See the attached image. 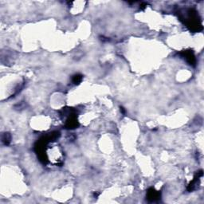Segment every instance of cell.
Segmentation results:
<instances>
[{"mask_svg": "<svg viewBox=\"0 0 204 204\" xmlns=\"http://www.w3.org/2000/svg\"><path fill=\"white\" fill-rule=\"evenodd\" d=\"M186 16L180 17L181 20L184 19V23L188 26L191 30L193 31H199L202 30V26L199 17V15L194 9H188L186 11Z\"/></svg>", "mask_w": 204, "mask_h": 204, "instance_id": "cell-1", "label": "cell"}, {"mask_svg": "<svg viewBox=\"0 0 204 204\" xmlns=\"http://www.w3.org/2000/svg\"><path fill=\"white\" fill-rule=\"evenodd\" d=\"M180 55L185 58V60L187 61V62L192 66H196V59L195 57V54L191 50H184V51L181 52Z\"/></svg>", "mask_w": 204, "mask_h": 204, "instance_id": "cell-2", "label": "cell"}, {"mask_svg": "<svg viewBox=\"0 0 204 204\" xmlns=\"http://www.w3.org/2000/svg\"><path fill=\"white\" fill-rule=\"evenodd\" d=\"M79 124H78L77 118H76L75 114H73V112L69 113V116L68 117L66 120V123H65V128L67 129H73L78 128Z\"/></svg>", "mask_w": 204, "mask_h": 204, "instance_id": "cell-3", "label": "cell"}, {"mask_svg": "<svg viewBox=\"0 0 204 204\" xmlns=\"http://www.w3.org/2000/svg\"><path fill=\"white\" fill-rule=\"evenodd\" d=\"M147 199L150 202H155L160 199V193L158 191H156L154 188H150L147 193Z\"/></svg>", "mask_w": 204, "mask_h": 204, "instance_id": "cell-4", "label": "cell"}, {"mask_svg": "<svg viewBox=\"0 0 204 204\" xmlns=\"http://www.w3.org/2000/svg\"><path fill=\"white\" fill-rule=\"evenodd\" d=\"M82 79H83V76L81 75V74H75L72 78V82H73V84L78 85L82 82Z\"/></svg>", "mask_w": 204, "mask_h": 204, "instance_id": "cell-5", "label": "cell"}, {"mask_svg": "<svg viewBox=\"0 0 204 204\" xmlns=\"http://www.w3.org/2000/svg\"><path fill=\"white\" fill-rule=\"evenodd\" d=\"M11 135H10V134L9 133H5L4 135H3V136H2V142L4 143L5 145H8L9 144H10V142H11Z\"/></svg>", "mask_w": 204, "mask_h": 204, "instance_id": "cell-6", "label": "cell"}, {"mask_svg": "<svg viewBox=\"0 0 204 204\" xmlns=\"http://www.w3.org/2000/svg\"><path fill=\"white\" fill-rule=\"evenodd\" d=\"M146 6H147V3H142V4L140 5V8L144 9L145 7H146Z\"/></svg>", "mask_w": 204, "mask_h": 204, "instance_id": "cell-7", "label": "cell"}, {"mask_svg": "<svg viewBox=\"0 0 204 204\" xmlns=\"http://www.w3.org/2000/svg\"><path fill=\"white\" fill-rule=\"evenodd\" d=\"M120 112H122L123 114H125V109H124V108H123V107H120Z\"/></svg>", "mask_w": 204, "mask_h": 204, "instance_id": "cell-8", "label": "cell"}]
</instances>
